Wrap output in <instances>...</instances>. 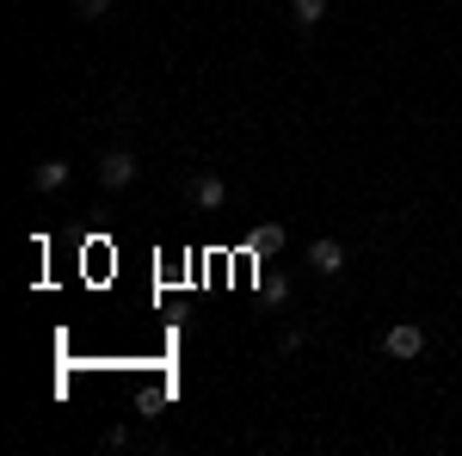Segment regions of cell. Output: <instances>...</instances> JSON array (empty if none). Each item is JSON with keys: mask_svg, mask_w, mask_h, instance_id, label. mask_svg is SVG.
<instances>
[{"mask_svg": "<svg viewBox=\"0 0 462 456\" xmlns=\"http://www.w3.org/2000/svg\"><path fill=\"white\" fill-rule=\"evenodd\" d=\"M383 351H389L394 364H413V358H426V327H420V321H394L389 333H383Z\"/></svg>", "mask_w": 462, "mask_h": 456, "instance_id": "cell-1", "label": "cell"}, {"mask_svg": "<svg viewBox=\"0 0 462 456\" xmlns=\"http://www.w3.org/2000/svg\"><path fill=\"white\" fill-rule=\"evenodd\" d=\"M99 185H106V191L136 185V154H130V148H106V154H99Z\"/></svg>", "mask_w": 462, "mask_h": 456, "instance_id": "cell-2", "label": "cell"}, {"mask_svg": "<svg viewBox=\"0 0 462 456\" xmlns=\"http://www.w3.org/2000/svg\"><path fill=\"white\" fill-rule=\"evenodd\" d=\"M309 265H315L320 278H339V272H346V247L320 235V241H309Z\"/></svg>", "mask_w": 462, "mask_h": 456, "instance_id": "cell-3", "label": "cell"}, {"mask_svg": "<svg viewBox=\"0 0 462 456\" xmlns=\"http://www.w3.org/2000/svg\"><path fill=\"white\" fill-rule=\"evenodd\" d=\"M191 204H198V210H222V204H228V185L216 173H198L191 179Z\"/></svg>", "mask_w": 462, "mask_h": 456, "instance_id": "cell-4", "label": "cell"}, {"mask_svg": "<svg viewBox=\"0 0 462 456\" xmlns=\"http://www.w3.org/2000/svg\"><path fill=\"white\" fill-rule=\"evenodd\" d=\"M69 161H37L32 167V191H62V185H69Z\"/></svg>", "mask_w": 462, "mask_h": 456, "instance_id": "cell-5", "label": "cell"}, {"mask_svg": "<svg viewBox=\"0 0 462 456\" xmlns=\"http://www.w3.org/2000/svg\"><path fill=\"white\" fill-rule=\"evenodd\" d=\"M290 19H296L302 32H315L320 19H327V0H290Z\"/></svg>", "mask_w": 462, "mask_h": 456, "instance_id": "cell-6", "label": "cell"}, {"mask_svg": "<svg viewBox=\"0 0 462 456\" xmlns=\"http://www.w3.org/2000/svg\"><path fill=\"white\" fill-rule=\"evenodd\" d=\"M272 247H284V228H278V222H259L247 235V253H272Z\"/></svg>", "mask_w": 462, "mask_h": 456, "instance_id": "cell-7", "label": "cell"}, {"mask_svg": "<svg viewBox=\"0 0 462 456\" xmlns=\"http://www.w3.org/2000/svg\"><path fill=\"white\" fill-rule=\"evenodd\" d=\"M111 0H74V19H106Z\"/></svg>", "mask_w": 462, "mask_h": 456, "instance_id": "cell-8", "label": "cell"}, {"mask_svg": "<svg viewBox=\"0 0 462 456\" xmlns=\"http://www.w3.org/2000/svg\"><path fill=\"white\" fill-rule=\"evenodd\" d=\"M278 351H302V327H284L278 333Z\"/></svg>", "mask_w": 462, "mask_h": 456, "instance_id": "cell-9", "label": "cell"}]
</instances>
